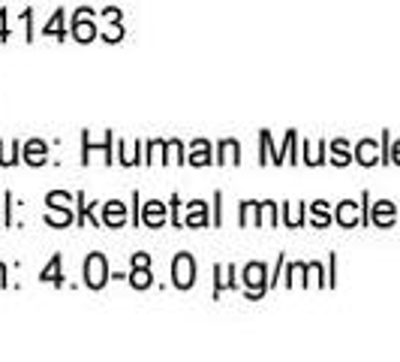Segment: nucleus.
I'll use <instances>...</instances> for the list:
<instances>
[{
	"mask_svg": "<svg viewBox=\"0 0 400 362\" xmlns=\"http://www.w3.org/2000/svg\"><path fill=\"white\" fill-rule=\"evenodd\" d=\"M81 15H76V21H72V34H76L79 43H88V39H94L97 37V30L88 24V12L90 10H79Z\"/></svg>",
	"mask_w": 400,
	"mask_h": 362,
	"instance_id": "nucleus-4",
	"label": "nucleus"
},
{
	"mask_svg": "<svg viewBox=\"0 0 400 362\" xmlns=\"http://www.w3.org/2000/svg\"><path fill=\"white\" fill-rule=\"evenodd\" d=\"M232 154H241V145L238 142H232V139H226V142H220V163H238V158H232Z\"/></svg>",
	"mask_w": 400,
	"mask_h": 362,
	"instance_id": "nucleus-10",
	"label": "nucleus"
},
{
	"mask_svg": "<svg viewBox=\"0 0 400 362\" xmlns=\"http://www.w3.org/2000/svg\"><path fill=\"white\" fill-rule=\"evenodd\" d=\"M190 163H196V166H208L211 158H208V142H196V154L190 158Z\"/></svg>",
	"mask_w": 400,
	"mask_h": 362,
	"instance_id": "nucleus-11",
	"label": "nucleus"
},
{
	"mask_svg": "<svg viewBox=\"0 0 400 362\" xmlns=\"http://www.w3.org/2000/svg\"><path fill=\"white\" fill-rule=\"evenodd\" d=\"M108 281V266H106V257L103 254H90L88 263H85V284L99 290Z\"/></svg>",
	"mask_w": 400,
	"mask_h": 362,
	"instance_id": "nucleus-2",
	"label": "nucleus"
},
{
	"mask_svg": "<svg viewBox=\"0 0 400 362\" xmlns=\"http://www.w3.org/2000/svg\"><path fill=\"white\" fill-rule=\"evenodd\" d=\"M130 284L136 287V290H148V287H151V272H148V266H139L130 272Z\"/></svg>",
	"mask_w": 400,
	"mask_h": 362,
	"instance_id": "nucleus-8",
	"label": "nucleus"
},
{
	"mask_svg": "<svg viewBox=\"0 0 400 362\" xmlns=\"http://www.w3.org/2000/svg\"><path fill=\"white\" fill-rule=\"evenodd\" d=\"M103 209H106V227H123V220H127V205H121L118 200H112V202H106L103 205Z\"/></svg>",
	"mask_w": 400,
	"mask_h": 362,
	"instance_id": "nucleus-3",
	"label": "nucleus"
},
{
	"mask_svg": "<svg viewBox=\"0 0 400 362\" xmlns=\"http://www.w3.org/2000/svg\"><path fill=\"white\" fill-rule=\"evenodd\" d=\"M352 209H355V205L352 202H343V209H340V224H352Z\"/></svg>",
	"mask_w": 400,
	"mask_h": 362,
	"instance_id": "nucleus-13",
	"label": "nucleus"
},
{
	"mask_svg": "<svg viewBox=\"0 0 400 362\" xmlns=\"http://www.w3.org/2000/svg\"><path fill=\"white\" fill-rule=\"evenodd\" d=\"M172 278H174V287H178V290H187V287H193V281H196V263H193V257H190V254H178V257H174Z\"/></svg>",
	"mask_w": 400,
	"mask_h": 362,
	"instance_id": "nucleus-1",
	"label": "nucleus"
},
{
	"mask_svg": "<svg viewBox=\"0 0 400 362\" xmlns=\"http://www.w3.org/2000/svg\"><path fill=\"white\" fill-rule=\"evenodd\" d=\"M202 209H205V202H193V211H196V215H202ZM187 224H193V220H190V218H187ZM196 224H202V220H199V218H196Z\"/></svg>",
	"mask_w": 400,
	"mask_h": 362,
	"instance_id": "nucleus-14",
	"label": "nucleus"
},
{
	"mask_svg": "<svg viewBox=\"0 0 400 362\" xmlns=\"http://www.w3.org/2000/svg\"><path fill=\"white\" fill-rule=\"evenodd\" d=\"M166 220V205L163 202H148V209H145V224L148 227H160Z\"/></svg>",
	"mask_w": 400,
	"mask_h": 362,
	"instance_id": "nucleus-7",
	"label": "nucleus"
},
{
	"mask_svg": "<svg viewBox=\"0 0 400 362\" xmlns=\"http://www.w3.org/2000/svg\"><path fill=\"white\" fill-rule=\"evenodd\" d=\"M24 160H28L30 166H43L46 163V145L39 142V139H33V142L28 145V151H24Z\"/></svg>",
	"mask_w": 400,
	"mask_h": 362,
	"instance_id": "nucleus-6",
	"label": "nucleus"
},
{
	"mask_svg": "<svg viewBox=\"0 0 400 362\" xmlns=\"http://www.w3.org/2000/svg\"><path fill=\"white\" fill-rule=\"evenodd\" d=\"M61 19H63V12H57V15H54V21H52V24H48V28H46V34H57V37L63 39L66 34H63V28H61Z\"/></svg>",
	"mask_w": 400,
	"mask_h": 362,
	"instance_id": "nucleus-12",
	"label": "nucleus"
},
{
	"mask_svg": "<svg viewBox=\"0 0 400 362\" xmlns=\"http://www.w3.org/2000/svg\"><path fill=\"white\" fill-rule=\"evenodd\" d=\"M43 281H52V284H63V275H61V257H52L48 269H43Z\"/></svg>",
	"mask_w": 400,
	"mask_h": 362,
	"instance_id": "nucleus-9",
	"label": "nucleus"
},
{
	"mask_svg": "<svg viewBox=\"0 0 400 362\" xmlns=\"http://www.w3.org/2000/svg\"><path fill=\"white\" fill-rule=\"evenodd\" d=\"M244 284L265 293V266L262 263H250V266L244 269Z\"/></svg>",
	"mask_w": 400,
	"mask_h": 362,
	"instance_id": "nucleus-5",
	"label": "nucleus"
}]
</instances>
